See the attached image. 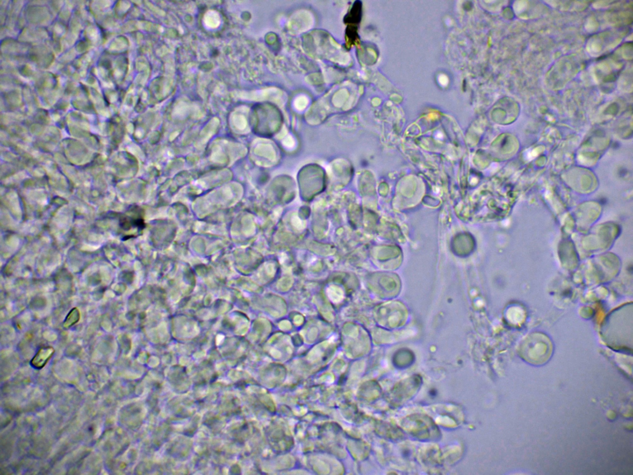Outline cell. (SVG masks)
<instances>
[{"label":"cell","instance_id":"obj_1","mask_svg":"<svg viewBox=\"0 0 633 475\" xmlns=\"http://www.w3.org/2000/svg\"><path fill=\"white\" fill-rule=\"evenodd\" d=\"M119 227L124 231L137 229L138 231L144 227L142 212L140 208H133L122 215L119 220Z\"/></svg>","mask_w":633,"mask_h":475},{"label":"cell","instance_id":"obj_2","mask_svg":"<svg viewBox=\"0 0 633 475\" xmlns=\"http://www.w3.org/2000/svg\"><path fill=\"white\" fill-rule=\"evenodd\" d=\"M54 350L50 347H42L37 353V354L33 357L30 364L33 368L37 369H41L44 367L47 362L51 358L54 354Z\"/></svg>","mask_w":633,"mask_h":475},{"label":"cell","instance_id":"obj_3","mask_svg":"<svg viewBox=\"0 0 633 475\" xmlns=\"http://www.w3.org/2000/svg\"><path fill=\"white\" fill-rule=\"evenodd\" d=\"M362 17V3L360 1L354 2L351 10L345 17L344 22L347 26L359 25Z\"/></svg>","mask_w":633,"mask_h":475},{"label":"cell","instance_id":"obj_4","mask_svg":"<svg viewBox=\"0 0 633 475\" xmlns=\"http://www.w3.org/2000/svg\"><path fill=\"white\" fill-rule=\"evenodd\" d=\"M359 41L358 27L356 26H347L346 30V42L347 45L356 44Z\"/></svg>","mask_w":633,"mask_h":475},{"label":"cell","instance_id":"obj_5","mask_svg":"<svg viewBox=\"0 0 633 475\" xmlns=\"http://www.w3.org/2000/svg\"><path fill=\"white\" fill-rule=\"evenodd\" d=\"M79 320H80V312L78 308H73L66 316L64 322V327H70L78 323Z\"/></svg>","mask_w":633,"mask_h":475}]
</instances>
